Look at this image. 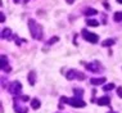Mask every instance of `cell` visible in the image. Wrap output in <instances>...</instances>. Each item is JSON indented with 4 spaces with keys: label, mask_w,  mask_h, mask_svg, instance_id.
<instances>
[{
    "label": "cell",
    "mask_w": 122,
    "mask_h": 113,
    "mask_svg": "<svg viewBox=\"0 0 122 113\" xmlns=\"http://www.w3.org/2000/svg\"><path fill=\"white\" fill-rule=\"evenodd\" d=\"M28 30H30V32H31V36L35 40H41L42 39V27L35 21V19H28Z\"/></svg>",
    "instance_id": "cell-1"
},
{
    "label": "cell",
    "mask_w": 122,
    "mask_h": 113,
    "mask_svg": "<svg viewBox=\"0 0 122 113\" xmlns=\"http://www.w3.org/2000/svg\"><path fill=\"white\" fill-rule=\"evenodd\" d=\"M61 103L70 104V105H72V107H75V108H84V107H86V103L82 100V99L76 98V96H73V98H71V99L66 98V96H62V98H61Z\"/></svg>",
    "instance_id": "cell-2"
},
{
    "label": "cell",
    "mask_w": 122,
    "mask_h": 113,
    "mask_svg": "<svg viewBox=\"0 0 122 113\" xmlns=\"http://www.w3.org/2000/svg\"><path fill=\"white\" fill-rule=\"evenodd\" d=\"M81 35H82V37L86 40V41L91 42V44H97V42L99 41V36L97 34H93V32L87 31L86 28H84L81 31Z\"/></svg>",
    "instance_id": "cell-3"
},
{
    "label": "cell",
    "mask_w": 122,
    "mask_h": 113,
    "mask_svg": "<svg viewBox=\"0 0 122 113\" xmlns=\"http://www.w3.org/2000/svg\"><path fill=\"white\" fill-rule=\"evenodd\" d=\"M8 91L10 92L12 95L18 96L19 94H21V91H22V85H21V82H19V81H13V82H10V85H9V87H8Z\"/></svg>",
    "instance_id": "cell-4"
},
{
    "label": "cell",
    "mask_w": 122,
    "mask_h": 113,
    "mask_svg": "<svg viewBox=\"0 0 122 113\" xmlns=\"http://www.w3.org/2000/svg\"><path fill=\"white\" fill-rule=\"evenodd\" d=\"M86 69H89V71L94 72V73H98V72L102 71L100 66H99L98 62H93V63H87L86 64Z\"/></svg>",
    "instance_id": "cell-5"
},
{
    "label": "cell",
    "mask_w": 122,
    "mask_h": 113,
    "mask_svg": "<svg viewBox=\"0 0 122 113\" xmlns=\"http://www.w3.org/2000/svg\"><path fill=\"white\" fill-rule=\"evenodd\" d=\"M1 69L4 72H10V67L8 64V59L5 55H1Z\"/></svg>",
    "instance_id": "cell-6"
},
{
    "label": "cell",
    "mask_w": 122,
    "mask_h": 113,
    "mask_svg": "<svg viewBox=\"0 0 122 113\" xmlns=\"http://www.w3.org/2000/svg\"><path fill=\"white\" fill-rule=\"evenodd\" d=\"M77 75H78L77 69H68V72L66 73V78L71 81V80H73V78H77Z\"/></svg>",
    "instance_id": "cell-7"
},
{
    "label": "cell",
    "mask_w": 122,
    "mask_h": 113,
    "mask_svg": "<svg viewBox=\"0 0 122 113\" xmlns=\"http://www.w3.org/2000/svg\"><path fill=\"white\" fill-rule=\"evenodd\" d=\"M97 103L99 105H109L111 104V98L109 96H102V98H99L98 100H97Z\"/></svg>",
    "instance_id": "cell-8"
},
{
    "label": "cell",
    "mask_w": 122,
    "mask_h": 113,
    "mask_svg": "<svg viewBox=\"0 0 122 113\" xmlns=\"http://www.w3.org/2000/svg\"><path fill=\"white\" fill-rule=\"evenodd\" d=\"M14 111L17 113H27V108L25 105H19V103L14 100Z\"/></svg>",
    "instance_id": "cell-9"
},
{
    "label": "cell",
    "mask_w": 122,
    "mask_h": 113,
    "mask_svg": "<svg viewBox=\"0 0 122 113\" xmlns=\"http://www.w3.org/2000/svg\"><path fill=\"white\" fill-rule=\"evenodd\" d=\"M27 78H28L30 85L34 86V85H35V82H36V72H35V71H30V73H28V76H27Z\"/></svg>",
    "instance_id": "cell-10"
},
{
    "label": "cell",
    "mask_w": 122,
    "mask_h": 113,
    "mask_svg": "<svg viewBox=\"0 0 122 113\" xmlns=\"http://www.w3.org/2000/svg\"><path fill=\"white\" fill-rule=\"evenodd\" d=\"M105 82V77H100V78H91L90 84L91 85H102Z\"/></svg>",
    "instance_id": "cell-11"
},
{
    "label": "cell",
    "mask_w": 122,
    "mask_h": 113,
    "mask_svg": "<svg viewBox=\"0 0 122 113\" xmlns=\"http://www.w3.org/2000/svg\"><path fill=\"white\" fill-rule=\"evenodd\" d=\"M12 31H10V28H5V30H3V32H1V37L3 39H8V40H10L12 39Z\"/></svg>",
    "instance_id": "cell-12"
},
{
    "label": "cell",
    "mask_w": 122,
    "mask_h": 113,
    "mask_svg": "<svg viewBox=\"0 0 122 113\" xmlns=\"http://www.w3.org/2000/svg\"><path fill=\"white\" fill-rule=\"evenodd\" d=\"M114 45V40L113 39H107L104 40L103 42H102V46H104V48H109V46Z\"/></svg>",
    "instance_id": "cell-13"
},
{
    "label": "cell",
    "mask_w": 122,
    "mask_h": 113,
    "mask_svg": "<svg viewBox=\"0 0 122 113\" xmlns=\"http://www.w3.org/2000/svg\"><path fill=\"white\" fill-rule=\"evenodd\" d=\"M40 105H41V103H40L39 99H32V100H31V108L39 109V108H40Z\"/></svg>",
    "instance_id": "cell-14"
},
{
    "label": "cell",
    "mask_w": 122,
    "mask_h": 113,
    "mask_svg": "<svg viewBox=\"0 0 122 113\" xmlns=\"http://www.w3.org/2000/svg\"><path fill=\"white\" fill-rule=\"evenodd\" d=\"M86 25L87 26H91V27H98L99 22L97 21V19H86Z\"/></svg>",
    "instance_id": "cell-15"
},
{
    "label": "cell",
    "mask_w": 122,
    "mask_h": 113,
    "mask_svg": "<svg viewBox=\"0 0 122 113\" xmlns=\"http://www.w3.org/2000/svg\"><path fill=\"white\" fill-rule=\"evenodd\" d=\"M73 92H75L76 98L82 99V95H84V90H82V89H73Z\"/></svg>",
    "instance_id": "cell-16"
},
{
    "label": "cell",
    "mask_w": 122,
    "mask_h": 113,
    "mask_svg": "<svg viewBox=\"0 0 122 113\" xmlns=\"http://www.w3.org/2000/svg\"><path fill=\"white\" fill-rule=\"evenodd\" d=\"M113 19H114V22H121L122 21V12H116L114 13Z\"/></svg>",
    "instance_id": "cell-17"
},
{
    "label": "cell",
    "mask_w": 122,
    "mask_h": 113,
    "mask_svg": "<svg viewBox=\"0 0 122 113\" xmlns=\"http://www.w3.org/2000/svg\"><path fill=\"white\" fill-rule=\"evenodd\" d=\"M114 87H116V85L111 82V84H107V85L103 86V90H104V91H111V90H113Z\"/></svg>",
    "instance_id": "cell-18"
},
{
    "label": "cell",
    "mask_w": 122,
    "mask_h": 113,
    "mask_svg": "<svg viewBox=\"0 0 122 113\" xmlns=\"http://www.w3.org/2000/svg\"><path fill=\"white\" fill-rule=\"evenodd\" d=\"M85 14L86 15H95V14H98V10H95L93 8H87L86 10H85Z\"/></svg>",
    "instance_id": "cell-19"
},
{
    "label": "cell",
    "mask_w": 122,
    "mask_h": 113,
    "mask_svg": "<svg viewBox=\"0 0 122 113\" xmlns=\"http://www.w3.org/2000/svg\"><path fill=\"white\" fill-rule=\"evenodd\" d=\"M58 40H59L58 36H54V37H51V39H50V40H49V41L46 42V45H51V44H54V42H57Z\"/></svg>",
    "instance_id": "cell-20"
},
{
    "label": "cell",
    "mask_w": 122,
    "mask_h": 113,
    "mask_svg": "<svg viewBox=\"0 0 122 113\" xmlns=\"http://www.w3.org/2000/svg\"><path fill=\"white\" fill-rule=\"evenodd\" d=\"M77 78L80 80V81H82V80H85V75L82 73V72H78V75H77Z\"/></svg>",
    "instance_id": "cell-21"
},
{
    "label": "cell",
    "mask_w": 122,
    "mask_h": 113,
    "mask_svg": "<svg viewBox=\"0 0 122 113\" xmlns=\"http://www.w3.org/2000/svg\"><path fill=\"white\" fill-rule=\"evenodd\" d=\"M117 95L120 96V98H122V86H120V87H117Z\"/></svg>",
    "instance_id": "cell-22"
},
{
    "label": "cell",
    "mask_w": 122,
    "mask_h": 113,
    "mask_svg": "<svg viewBox=\"0 0 122 113\" xmlns=\"http://www.w3.org/2000/svg\"><path fill=\"white\" fill-rule=\"evenodd\" d=\"M0 21L4 22L5 21V17H4V13H0Z\"/></svg>",
    "instance_id": "cell-23"
},
{
    "label": "cell",
    "mask_w": 122,
    "mask_h": 113,
    "mask_svg": "<svg viewBox=\"0 0 122 113\" xmlns=\"http://www.w3.org/2000/svg\"><path fill=\"white\" fill-rule=\"evenodd\" d=\"M66 1H67L68 4H73V1H75V0H66Z\"/></svg>",
    "instance_id": "cell-24"
},
{
    "label": "cell",
    "mask_w": 122,
    "mask_h": 113,
    "mask_svg": "<svg viewBox=\"0 0 122 113\" xmlns=\"http://www.w3.org/2000/svg\"><path fill=\"white\" fill-rule=\"evenodd\" d=\"M104 6H105V9H109V5H108L107 3H104Z\"/></svg>",
    "instance_id": "cell-25"
},
{
    "label": "cell",
    "mask_w": 122,
    "mask_h": 113,
    "mask_svg": "<svg viewBox=\"0 0 122 113\" xmlns=\"http://www.w3.org/2000/svg\"><path fill=\"white\" fill-rule=\"evenodd\" d=\"M13 3H14V4H17V3H19V0H13Z\"/></svg>",
    "instance_id": "cell-26"
},
{
    "label": "cell",
    "mask_w": 122,
    "mask_h": 113,
    "mask_svg": "<svg viewBox=\"0 0 122 113\" xmlns=\"http://www.w3.org/2000/svg\"><path fill=\"white\" fill-rule=\"evenodd\" d=\"M117 3H120V4H122V0H116Z\"/></svg>",
    "instance_id": "cell-27"
},
{
    "label": "cell",
    "mask_w": 122,
    "mask_h": 113,
    "mask_svg": "<svg viewBox=\"0 0 122 113\" xmlns=\"http://www.w3.org/2000/svg\"><path fill=\"white\" fill-rule=\"evenodd\" d=\"M108 113H117V112H113V111H109V112H108Z\"/></svg>",
    "instance_id": "cell-28"
},
{
    "label": "cell",
    "mask_w": 122,
    "mask_h": 113,
    "mask_svg": "<svg viewBox=\"0 0 122 113\" xmlns=\"http://www.w3.org/2000/svg\"><path fill=\"white\" fill-rule=\"evenodd\" d=\"M25 3H26V4H27V3H28V0H25Z\"/></svg>",
    "instance_id": "cell-29"
}]
</instances>
